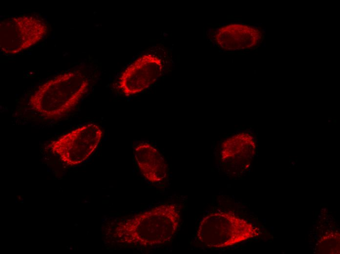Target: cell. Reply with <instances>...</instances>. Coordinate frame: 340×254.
Listing matches in <instances>:
<instances>
[{"label": "cell", "instance_id": "obj_4", "mask_svg": "<svg viewBox=\"0 0 340 254\" xmlns=\"http://www.w3.org/2000/svg\"><path fill=\"white\" fill-rule=\"evenodd\" d=\"M103 134L99 126L88 124L62 135L51 142L48 147L65 165L77 166L85 162L94 152Z\"/></svg>", "mask_w": 340, "mask_h": 254}, {"label": "cell", "instance_id": "obj_3", "mask_svg": "<svg viewBox=\"0 0 340 254\" xmlns=\"http://www.w3.org/2000/svg\"><path fill=\"white\" fill-rule=\"evenodd\" d=\"M260 229L234 213L217 211L204 216L198 225L196 240L204 247L221 249L258 237Z\"/></svg>", "mask_w": 340, "mask_h": 254}, {"label": "cell", "instance_id": "obj_6", "mask_svg": "<svg viewBox=\"0 0 340 254\" xmlns=\"http://www.w3.org/2000/svg\"><path fill=\"white\" fill-rule=\"evenodd\" d=\"M163 69L162 59L148 53L142 55L122 72L118 87L127 96L139 93L149 87L161 76Z\"/></svg>", "mask_w": 340, "mask_h": 254}, {"label": "cell", "instance_id": "obj_8", "mask_svg": "<svg viewBox=\"0 0 340 254\" xmlns=\"http://www.w3.org/2000/svg\"><path fill=\"white\" fill-rule=\"evenodd\" d=\"M134 156L140 172L147 180L158 183L167 178V164L152 145L146 142L139 144L134 149Z\"/></svg>", "mask_w": 340, "mask_h": 254}, {"label": "cell", "instance_id": "obj_7", "mask_svg": "<svg viewBox=\"0 0 340 254\" xmlns=\"http://www.w3.org/2000/svg\"><path fill=\"white\" fill-rule=\"evenodd\" d=\"M262 33L258 28L242 24H231L218 29L214 40L225 50L253 48L261 42Z\"/></svg>", "mask_w": 340, "mask_h": 254}, {"label": "cell", "instance_id": "obj_1", "mask_svg": "<svg viewBox=\"0 0 340 254\" xmlns=\"http://www.w3.org/2000/svg\"><path fill=\"white\" fill-rule=\"evenodd\" d=\"M181 223V208L175 203H166L121 219L111 232L112 238L125 246L149 248L169 242Z\"/></svg>", "mask_w": 340, "mask_h": 254}, {"label": "cell", "instance_id": "obj_5", "mask_svg": "<svg viewBox=\"0 0 340 254\" xmlns=\"http://www.w3.org/2000/svg\"><path fill=\"white\" fill-rule=\"evenodd\" d=\"M47 26L41 19L21 15L2 20L0 23V48L6 54H16L41 41Z\"/></svg>", "mask_w": 340, "mask_h": 254}, {"label": "cell", "instance_id": "obj_2", "mask_svg": "<svg viewBox=\"0 0 340 254\" xmlns=\"http://www.w3.org/2000/svg\"><path fill=\"white\" fill-rule=\"evenodd\" d=\"M89 81L79 70L59 74L40 85L29 99V105L37 113L57 120L68 114L86 93Z\"/></svg>", "mask_w": 340, "mask_h": 254}, {"label": "cell", "instance_id": "obj_9", "mask_svg": "<svg viewBox=\"0 0 340 254\" xmlns=\"http://www.w3.org/2000/svg\"><path fill=\"white\" fill-rule=\"evenodd\" d=\"M253 138L237 136L224 142L220 150V159L224 166L230 170L235 168L247 169L255 153V146Z\"/></svg>", "mask_w": 340, "mask_h": 254}]
</instances>
